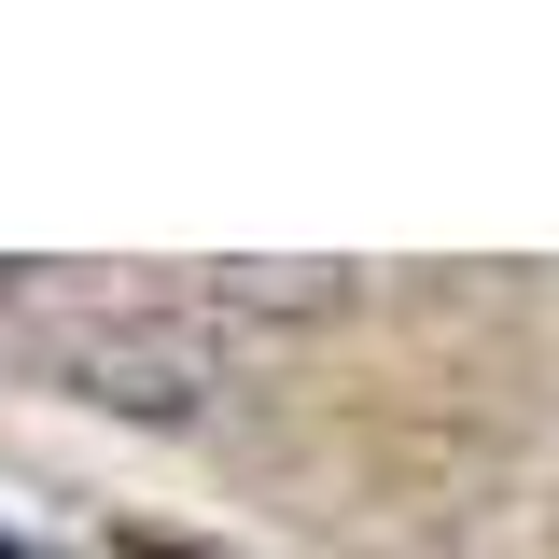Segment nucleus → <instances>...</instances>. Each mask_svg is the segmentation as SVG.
<instances>
[{"instance_id": "2", "label": "nucleus", "mask_w": 559, "mask_h": 559, "mask_svg": "<svg viewBox=\"0 0 559 559\" xmlns=\"http://www.w3.org/2000/svg\"><path fill=\"white\" fill-rule=\"evenodd\" d=\"M210 308H238V322H336L349 266H210Z\"/></svg>"}, {"instance_id": "1", "label": "nucleus", "mask_w": 559, "mask_h": 559, "mask_svg": "<svg viewBox=\"0 0 559 559\" xmlns=\"http://www.w3.org/2000/svg\"><path fill=\"white\" fill-rule=\"evenodd\" d=\"M43 364L112 419H197L224 392V349H210L197 308H84V322L43 336Z\"/></svg>"}]
</instances>
